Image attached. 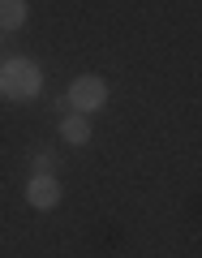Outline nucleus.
<instances>
[{
	"mask_svg": "<svg viewBox=\"0 0 202 258\" xmlns=\"http://www.w3.org/2000/svg\"><path fill=\"white\" fill-rule=\"evenodd\" d=\"M60 138L69 142V147H86V142H91V120L78 116V112H64L60 116Z\"/></svg>",
	"mask_w": 202,
	"mask_h": 258,
	"instance_id": "20e7f679",
	"label": "nucleus"
},
{
	"mask_svg": "<svg viewBox=\"0 0 202 258\" xmlns=\"http://www.w3.org/2000/svg\"><path fill=\"white\" fill-rule=\"evenodd\" d=\"M30 168H35V172H52L56 155H52V151H35V155H30Z\"/></svg>",
	"mask_w": 202,
	"mask_h": 258,
	"instance_id": "423d86ee",
	"label": "nucleus"
},
{
	"mask_svg": "<svg viewBox=\"0 0 202 258\" xmlns=\"http://www.w3.org/2000/svg\"><path fill=\"white\" fill-rule=\"evenodd\" d=\"M30 18L26 0H0V30H22Z\"/></svg>",
	"mask_w": 202,
	"mask_h": 258,
	"instance_id": "39448f33",
	"label": "nucleus"
},
{
	"mask_svg": "<svg viewBox=\"0 0 202 258\" xmlns=\"http://www.w3.org/2000/svg\"><path fill=\"white\" fill-rule=\"evenodd\" d=\"M43 91V69L30 56H5L0 60V95L13 103H30Z\"/></svg>",
	"mask_w": 202,
	"mask_h": 258,
	"instance_id": "f257e3e1",
	"label": "nucleus"
},
{
	"mask_svg": "<svg viewBox=\"0 0 202 258\" xmlns=\"http://www.w3.org/2000/svg\"><path fill=\"white\" fill-rule=\"evenodd\" d=\"M0 60H5V43H0Z\"/></svg>",
	"mask_w": 202,
	"mask_h": 258,
	"instance_id": "0eeeda50",
	"label": "nucleus"
},
{
	"mask_svg": "<svg viewBox=\"0 0 202 258\" xmlns=\"http://www.w3.org/2000/svg\"><path fill=\"white\" fill-rule=\"evenodd\" d=\"M64 103H69V112H78V116H91V112L108 108V82H103L99 74L74 78L69 91H64Z\"/></svg>",
	"mask_w": 202,
	"mask_h": 258,
	"instance_id": "f03ea898",
	"label": "nucleus"
},
{
	"mask_svg": "<svg viewBox=\"0 0 202 258\" xmlns=\"http://www.w3.org/2000/svg\"><path fill=\"white\" fill-rule=\"evenodd\" d=\"M26 203L35 207V211H52V207L60 203V181H56L52 172H35L26 181Z\"/></svg>",
	"mask_w": 202,
	"mask_h": 258,
	"instance_id": "7ed1b4c3",
	"label": "nucleus"
}]
</instances>
